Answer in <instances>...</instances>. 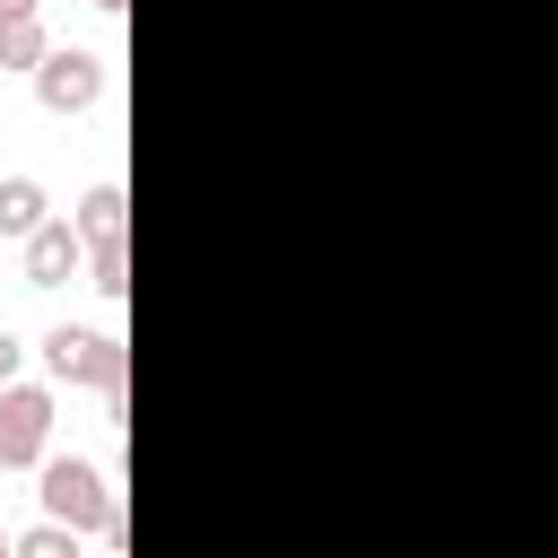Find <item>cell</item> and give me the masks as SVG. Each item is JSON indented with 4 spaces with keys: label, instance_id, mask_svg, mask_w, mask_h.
<instances>
[{
    "label": "cell",
    "instance_id": "6da1fadb",
    "mask_svg": "<svg viewBox=\"0 0 558 558\" xmlns=\"http://www.w3.org/2000/svg\"><path fill=\"white\" fill-rule=\"evenodd\" d=\"M35 497H44V523H70V532H105V549L122 558L131 541V514L113 497V471L105 462H78V453H52L35 471Z\"/></svg>",
    "mask_w": 558,
    "mask_h": 558
},
{
    "label": "cell",
    "instance_id": "7a4b0ae2",
    "mask_svg": "<svg viewBox=\"0 0 558 558\" xmlns=\"http://www.w3.org/2000/svg\"><path fill=\"white\" fill-rule=\"evenodd\" d=\"M44 366L52 384H87V392H131V349L105 331V323H52L44 331Z\"/></svg>",
    "mask_w": 558,
    "mask_h": 558
},
{
    "label": "cell",
    "instance_id": "3957f363",
    "mask_svg": "<svg viewBox=\"0 0 558 558\" xmlns=\"http://www.w3.org/2000/svg\"><path fill=\"white\" fill-rule=\"evenodd\" d=\"M52 384H0V462L9 471H44L52 462Z\"/></svg>",
    "mask_w": 558,
    "mask_h": 558
},
{
    "label": "cell",
    "instance_id": "277c9868",
    "mask_svg": "<svg viewBox=\"0 0 558 558\" xmlns=\"http://www.w3.org/2000/svg\"><path fill=\"white\" fill-rule=\"evenodd\" d=\"M96 96H105V61L78 52V44H52V61L35 70V105L44 113H87Z\"/></svg>",
    "mask_w": 558,
    "mask_h": 558
},
{
    "label": "cell",
    "instance_id": "5b68a950",
    "mask_svg": "<svg viewBox=\"0 0 558 558\" xmlns=\"http://www.w3.org/2000/svg\"><path fill=\"white\" fill-rule=\"evenodd\" d=\"M87 270V235L70 227V218H52L44 235H26V288H61V279H78Z\"/></svg>",
    "mask_w": 558,
    "mask_h": 558
},
{
    "label": "cell",
    "instance_id": "8992f818",
    "mask_svg": "<svg viewBox=\"0 0 558 558\" xmlns=\"http://www.w3.org/2000/svg\"><path fill=\"white\" fill-rule=\"evenodd\" d=\"M52 227V201H44V183L35 174H0V235H44Z\"/></svg>",
    "mask_w": 558,
    "mask_h": 558
},
{
    "label": "cell",
    "instance_id": "52a82bcc",
    "mask_svg": "<svg viewBox=\"0 0 558 558\" xmlns=\"http://www.w3.org/2000/svg\"><path fill=\"white\" fill-rule=\"evenodd\" d=\"M122 209H131V201H122V183H87V192H78V209H70V227H78L87 244H105V235H122Z\"/></svg>",
    "mask_w": 558,
    "mask_h": 558
},
{
    "label": "cell",
    "instance_id": "ba28073f",
    "mask_svg": "<svg viewBox=\"0 0 558 558\" xmlns=\"http://www.w3.org/2000/svg\"><path fill=\"white\" fill-rule=\"evenodd\" d=\"M44 61H52L44 17H9V26H0V70H44Z\"/></svg>",
    "mask_w": 558,
    "mask_h": 558
},
{
    "label": "cell",
    "instance_id": "9c48e42d",
    "mask_svg": "<svg viewBox=\"0 0 558 558\" xmlns=\"http://www.w3.org/2000/svg\"><path fill=\"white\" fill-rule=\"evenodd\" d=\"M87 288H96V296H122V288H131V253H122V235L87 244Z\"/></svg>",
    "mask_w": 558,
    "mask_h": 558
},
{
    "label": "cell",
    "instance_id": "30bf717a",
    "mask_svg": "<svg viewBox=\"0 0 558 558\" xmlns=\"http://www.w3.org/2000/svg\"><path fill=\"white\" fill-rule=\"evenodd\" d=\"M17 558H78V532L70 523H26L17 532Z\"/></svg>",
    "mask_w": 558,
    "mask_h": 558
},
{
    "label": "cell",
    "instance_id": "8fae6325",
    "mask_svg": "<svg viewBox=\"0 0 558 558\" xmlns=\"http://www.w3.org/2000/svg\"><path fill=\"white\" fill-rule=\"evenodd\" d=\"M17 366H26V340L0 323V384H17Z\"/></svg>",
    "mask_w": 558,
    "mask_h": 558
},
{
    "label": "cell",
    "instance_id": "7c38bea8",
    "mask_svg": "<svg viewBox=\"0 0 558 558\" xmlns=\"http://www.w3.org/2000/svg\"><path fill=\"white\" fill-rule=\"evenodd\" d=\"M35 9H44V0H0V26H9V17H35Z\"/></svg>",
    "mask_w": 558,
    "mask_h": 558
},
{
    "label": "cell",
    "instance_id": "4fadbf2b",
    "mask_svg": "<svg viewBox=\"0 0 558 558\" xmlns=\"http://www.w3.org/2000/svg\"><path fill=\"white\" fill-rule=\"evenodd\" d=\"M0 558H17V532H0Z\"/></svg>",
    "mask_w": 558,
    "mask_h": 558
},
{
    "label": "cell",
    "instance_id": "5bb4252c",
    "mask_svg": "<svg viewBox=\"0 0 558 558\" xmlns=\"http://www.w3.org/2000/svg\"><path fill=\"white\" fill-rule=\"evenodd\" d=\"M87 9H122V0H87Z\"/></svg>",
    "mask_w": 558,
    "mask_h": 558
},
{
    "label": "cell",
    "instance_id": "9a60e30c",
    "mask_svg": "<svg viewBox=\"0 0 558 558\" xmlns=\"http://www.w3.org/2000/svg\"><path fill=\"white\" fill-rule=\"evenodd\" d=\"M0 471H9V462H0Z\"/></svg>",
    "mask_w": 558,
    "mask_h": 558
},
{
    "label": "cell",
    "instance_id": "2e32d148",
    "mask_svg": "<svg viewBox=\"0 0 558 558\" xmlns=\"http://www.w3.org/2000/svg\"><path fill=\"white\" fill-rule=\"evenodd\" d=\"M0 279H9V270H0Z\"/></svg>",
    "mask_w": 558,
    "mask_h": 558
}]
</instances>
